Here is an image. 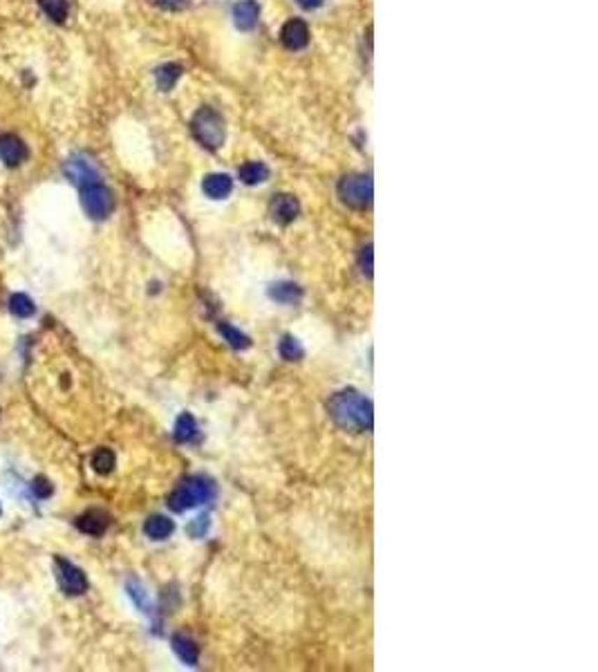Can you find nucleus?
Instances as JSON below:
<instances>
[{"label":"nucleus","mask_w":598,"mask_h":672,"mask_svg":"<svg viewBox=\"0 0 598 672\" xmlns=\"http://www.w3.org/2000/svg\"><path fill=\"white\" fill-rule=\"evenodd\" d=\"M329 417L336 421L343 431L352 433H368L375 426V410H372L370 399L354 390L336 392L327 403Z\"/></svg>","instance_id":"obj_1"},{"label":"nucleus","mask_w":598,"mask_h":672,"mask_svg":"<svg viewBox=\"0 0 598 672\" xmlns=\"http://www.w3.org/2000/svg\"><path fill=\"white\" fill-rule=\"evenodd\" d=\"M213 498H216V484L204 475H193L184 479V482L168 495V507L181 514V511H188L197 505L211 502Z\"/></svg>","instance_id":"obj_2"},{"label":"nucleus","mask_w":598,"mask_h":672,"mask_svg":"<svg viewBox=\"0 0 598 672\" xmlns=\"http://www.w3.org/2000/svg\"><path fill=\"white\" fill-rule=\"evenodd\" d=\"M190 130H193L195 140L204 148H209V151H218L224 144V121L209 105L195 112L193 121H190Z\"/></svg>","instance_id":"obj_3"},{"label":"nucleus","mask_w":598,"mask_h":672,"mask_svg":"<svg viewBox=\"0 0 598 672\" xmlns=\"http://www.w3.org/2000/svg\"><path fill=\"white\" fill-rule=\"evenodd\" d=\"M338 197L350 209H368L372 204V179L368 175H345L338 182Z\"/></svg>","instance_id":"obj_4"},{"label":"nucleus","mask_w":598,"mask_h":672,"mask_svg":"<svg viewBox=\"0 0 598 672\" xmlns=\"http://www.w3.org/2000/svg\"><path fill=\"white\" fill-rule=\"evenodd\" d=\"M81 204L92 220H103L112 213L114 197L101 182H94L88 186H81Z\"/></svg>","instance_id":"obj_5"},{"label":"nucleus","mask_w":598,"mask_h":672,"mask_svg":"<svg viewBox=\"0 0 598 672\" xmlns=\"http://www.w3.org/2000/svg\"><path fill=\"white\" fill-rule=\"evenodd\" d=\"M0 157H3V162L9 168H16L29 157V151L18 135L7 133V135H0Z\"/></svg>","instance_id":"obj_6"},{"label":"nucleus","mask_w":598,"mask_h":672,"mask_svg":"<svg viewBox=\"0 0 598 672\" xmlns=\"http://www.w3.org/2000/svg\"><path fill=\"white\" fill-rule=\"evenodd\" d=\"M57 565H59L61 588L68 594H83L85 590H88V578H85V574L79 567H74L72 562L63 560V558H59Z\"/></svg>","instance_id":"obj_7"},{"label":"nucleus","mask_w":598,"mask_h":672,"mask_svg":"<svg viewBox=\"0 0 598 672\" xmlns=\"http://www.w3.org/2000/svg\"><path fill=\"white\" fill-rule=\"evenodd\" d=\"M281 38H283L285 47L303 50V47H307V43H309V27H307L305 20L292 18L290 23H285V27L281 31Z\"/></svg>","instance_id":"obj_8"},{"label":"nucleus","mask_w":598,"mask_h":672,"mask_svg":"<svg viewBox=\"0 0 598 672\" xmlns=\"http://www.w3.org/2000/svg\"><path fill=\"white\" fill-rule=\"evenodd\" d=\"M66 173H68V177L72 179V182L79 184V186H88V184L99 182V173L94 170V166L90 162H85V159H81V157L70 159L68 166H66Z\"/></svg>","instance_id":"obj_9"},{"label":"nucleus","mask_w":598,"mask_h":672,"mask_svg":"<svg viewBox=\"0 0 598 672\" xmlns=\"http://www.w3.org/2000/svg\"><path fill=\"white\" fill-rule=\"evenodd\" d=\"M298 213H301V204H298V200L294 195H276L271 202V216L276 222L281 224H290L298 218Z\"/></svg>","instance_id":"obj_10"},{"label":"nucleus","mask_w":598,"mask_h":672,"mask_svg":"<svg viewBox=\"0 0 598 672\" xmlns=\"http://www.w3.org/2000/svg\"><path fill=\"white\" fill-rule=\"evenodd\" d=\"M202 191L211 200H224L233 191V179L227 173H211L202 182Z\"/></svg>","instance_id":"obj_11"},{"label":"nucleus","mask_w":598,"mask_h":672,"mask_svg":"<svg viewBox=\"0 0 598 672\" xmlns=\"http://www.w3.org/2000/svg\"><path fill=\"white\" fill-rule=\"evenodd\" d=\"M258 16H260V7L255 0H240V3L233 7V18H236V25L240 29H253L255 23H258Z\"/></svg>","instance_id":"obj_12"},{"label":"nucleus","mask_w":598,"mask_h":672,"mask_svg":"<svg viewBox=\"0 0 598 672\" xmlns=\"http://www.w3.org/2000/svg\"><path fill=\"white\" fill-rule=\"evenodd\" d=\"M173 650L175 655L184 661L188 666H197L200 661V648L195 645V641L186 634H175L173 636Z\"/></svg>","instance_id":"obj_13"},{"label":"nucleus","mask_w":598,"mask_h":672,"mask_svg":"<svg viewBox=\"0 0 598 672\" xmlns=\"http://www.w3.org/2000/svg\"><path fill=\"white\" fill-rule=\"evenodd\" d=\"M77 527L83 533H90V536H101L108 529V516L103 511H88L77 520Z\"/></svg>","instance_id":"obj_14"},{"label":"nucleus","mask_w":598,"mask_h":672,"mask_svg":"<svg viewBox=\"0 0 598 672\" xmlns=\"http://www.w3.org/2000/svg\"><path fill=\"white\" fill-rule=\"evenodd\" d=\"M175 440L181 444H190V442H197L200 440V428H197V421L193 415H179V419L175 424Z\"/></svg>","instance_id":"obj_15"},{"label":"nucleus","mask_w":598,"mask_h":672,"mask_svg":"<svg viewBox=\"0 0 598 672\" xmlns=\"http://www.w3.org/2000/svg\"><path fill=\"white\" fill-rule=\"evenodd\" d=\"M269 296L274 298L276 303L296 305L303 298V290L298 285H294V283H276L274 287H269Z\"/></svg>","instance_id":"obj_16"},{"label":"nucleus","mask_w":598,"mask_h":672,"mask_svg":"<svg viewBox=\"0 0 598 672\" xmlns=\"http://www.w3.org/2000/svg\"><path fill=\"white\" fill-rule=\"evenodd\" d=\"M238 177L249 186L262 184V182L269 179V168H267V164H262V162H247L244 166H240Z\"/></svg>","instance_id":"obj_17"},{"label":"nucleus","mask_w":598,"mask_h":672,"mask_svg":"<svg viewBox=\"0 0 598 672\" xmlns=\"http://www.w3.org/2000/svg\"><path fill=\"white\" fill-rule=\"evenodd\" d=\"M175 525H173V520H168L164 516H153V518H148L146 520V525H144V531H146V536L148 538H153V540H166L170 533H173Z\"/></svg>","instance_id":"obj_18"},{"label":"nucleus","mask_w":598,"mask_h":672,"mask_svg":"<svg viewBox=\"0 0 598 672\" xmlns=\"http://www.w3.org/2000/svg\"><path fill=\"white\" fill-rule=\"evenodd\" d=\"M179 77H181V68L177 66V63H166V66L157 68V72H155V79H157V88L162 90V92H168V90H173Z\"/></svg>","instance_id":"obj_19"},{"label":"nucleus","mask_w":598,"mask_h":672,"mask_svg":"<svg viewBox=\"0 0 598 672\" xmlns=\"http://www.w3.org/2000/svg\"><path fill=\"white\" fill-rule=\"evenodd\" d=\"M218 329H220V334L224 336V341H227V343H229L231 348H236V350H247V348L251 345L249 336H247V334H242L238 327H233V325H229V323H220V325H218Z\"/></svg>","instance_id":"obj_20"},{"label":"nucleus","mask_w":598,"mask_h":672,"mask_svg":"<svg viewBox=\"0 0 598 672\" xmlns=\"http://www.w3.org/2000/svg\"><path fill=\"white\" fill-rule=\"evenodd\" d=\"M38 5L43 12L54 20V23H66L68 12H70L68 0H38Z\"/></svg>","instance_id":"obj_21"},{"label":"nucleus","mask_w":598,"mask_h":672,"mask_svg":"<svg viewBox=\"0 0 598 672\" xmlns=\"http://www.w3.org/2000/svg\"><path fill=\"white\" fill-rule=\"evenodd\" d=\"M278 350H281V357H283V359H287V361H301V359H303V354H305L303 345L298 343V341H296L294 336H285V338L281 341Z\"/></svg>","instance_id":"obj_22"},{"label":"nucleus","mask_w":598,"mask_h":672,"mask_svg":"<svg viewBox=\"0 0 598 672\" xmlns=\"http://www.w3.org/2000/svg\"><path fill=\"white\" fill-rule=\"evenodd\" d=\"M128 594H130V599L137 603V607H140L142 612H146V614H151V612H153V605H151V601H148L146 590H144L142 585L137 583V581H130V583H128Z\"/></svg>","instance_id":"obj_23"},{"label":"nucleus","mask_w":598,"mask_h":672,"mask_svg":"<svg viewBox=\"0 0 598 672\" xmlns=\"http://www.w3.org/2000/svg\"><path fill=\"white\" fill-rule=\"evenodd\" d=\"M9 309H12V314H16L18 318H27L34 314V303H31L25 294H14L12 301H9Z\"/></svg>","instance_id":"obj_24"},{"label":"nucleus","mask_w":598,"mask_h":672,"mask_svg":"<svg viewBox=\"0 0 598 672\" xmlns=\"http://www.w3.org/2000/svg\"><path fill=\"white\" fill-rule=\"evenodd\" d=\"M92 466H94V471L105 475V473H110L112 471V466H114V453L108 451V448H101V451L94 453L92 457Z\"/></svg>","instance_id":"obj_25"},{"label":"nucleus","mask_w":598,"mask_h":672,"mask_svg":"<svg viewBox=\"0 0 598 672\" xmlns=\"http://www.w3.org/2000/svg\"><path fill=\"white\" fill-rule=\"evenodd\" d=\"M209 527H211L209 516H200V518H195V520L188 525V533H190L193 538H204V533L209 531Z\"/></svg>","instance_id":"obj_26"},{"label":"nucleus","mask_w":598,"mask_h":672,"mask_svg":"<svg viewBox=\"0 0 598 672\" xmlns=\"http://www.w3.org/2000/svg\"><path fill=\"white\" fill-rule=\"evenodd\" d=\"M359 264H361V271L366 274V276H372V247L368 244L366 249L361 251L359 255Z\"/></svg>","instance_id":"obj_27"},{"label":"nucleus","mask_w":598,"mask_h":672,"mask_svg":"<svg viewBox=\"0 0 598 672\" xmlns=\"http://www.w3.org/2000/svg\"><path fill=\"white\" fill-rule=\"evenodd\" d=\"M34 491H36V493H38L40 498H47V495L52 493V486L47 484V479L38 477L36 482H34Z\"/></svg>","instance_id":"obj_28"},{"label":"nucleus","mask_w":598,"mask_h":672,"mask_svg":"<svg viewBox=\"0 0 598 672\" xmlns=\"http://www.w3.org/2000/svg\"><path fill=\"white\" fill-rule=\"evenodd\" d=\"M186 0H157V5H162V7H168V9H175V7H181L184 5Z\"/></svg>","instance_id":"obj_29"},{"label":"nucleus","mask_w":598,"mask_h":672,"mask_svg":"<svg viewBox=\"0 0 598 672\" xmlns=\"http://www.w3.org/2000/svg\"><path fill=\"white\" fill-rule=\"evenodd\" d=\"M298 3H301V7H305V9H316L323 5V0H298Z\"/></svg>","instance_id":"obj_30"}]
</instances>
